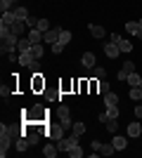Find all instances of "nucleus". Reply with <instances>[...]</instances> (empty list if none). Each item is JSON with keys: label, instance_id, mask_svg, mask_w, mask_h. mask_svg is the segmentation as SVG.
I'll return each instance as SVG.
<instances>
[{"label": "nucleus", "instance_id": "nucleus-1", "mask_svg": "<svg viewBox=\"0 0 142 158\" xmlns=\"http://www.w3.org/2000/svg\"><path fill=\"white\" fill-rule=\"evenodd\" d=\"M0 38H2V45H0V52L2 54H14L17 52L19 35L10 31V26H0Z\"/></svg>", "mask_w": 142, "mask_h": 158}, {"label": "nucleus", "instance_id": "nucleus-2", "mask_svg": "<svg viewBox=\"0 0 142 158\" xmlns=\"http://www.w3.org/2000/svg\"><path fill=\"white\" fill-rule=\"evenodd\" d=\"M12 135H10V130H7V125L2 123L0 125V156L5 158L7 156V151H10V146H12Z\"/></svg>", "mask_w": 142, "mask_h": 158}, {"label": "nucleus", "instance_id": "nucleus-3", "mask_svg": "<svg viewBox=\"0 0 142 158\" xmlns=\"http://www.w3.org/2000/svg\"><path fill=\"white\" fill-rule=\"evenodd\" d=\"M102 50H104V54H107L109 59H116V57H118V52H121V50H118V45H116V43H111V40H104V43H102Z\"/></svg>", "mask_w": 142, "mask_h": 158}, {"label": "nucleus", "instance_id": "nucleus-4", "mask_svg": "<svg viewBox=\"0 0 142 158\" xmlns=\"http://www.w3.org/2000/svg\"><path fill=\"white\" fill-rule=\"evenodd\" d=\"M93 149H95V151H100V156H114V153H116L114 144H100L97 139L93 142Z\"/></svg>", "mask_w": 142, "mask_h": 158}, {"label": "nucleus", "instance_id": "nucleus-5", "mask_svg": "<svg viewBox=\"0 0 142 158\" xmlns=\"http://www.w3.org/2000/svg\"><path fill=\"white\" fill-rule=\"evenodd\" d=\"M59 35H62V28H50V31H45V35H43V43L54 45V43L59 40Z\"/></svg>", "mask_w": 142, "mask_h": 158}, {"label": "nucleus", "instance_id": "nucleus-6", "mask_svg": "<svg viewBox=\"0 0 142 158\" xmlns=\"http://www.w3.org/2000/svg\"><path fill=\"white\" fill-rule=\"evenodd\" d=\"M36 61H41V59H36L33 54H31V50H28V52H21V54H19V64H21V66H26V69H31Z\"/></svg>", "mask_w": 142, "mask_h": 158}, {"label": "nucleus", "instance_id": "nucleus-7", "mask_svg": "<svg viewBox=\"0 0 142 158\" xmlns=\"http://www.w3.org/2000/svg\"><path fill=\"white\" fill-rule=\"evenodd\" d=\"M111 144H114V149H116V151H123V149L128 146V137H121V135L116 132V135H114V139H111Z\"/></svg>", "mask_w": 142, "mask_h": 158}, {"label": "nucleus", "instance_id": "nucleus-8", "mask_svg": "<svg viewBox=\"0 0 142 158\" xmlns=\"http://www.w3.org/2000/svg\"><path fill=\"white\" fill-rule=\"evenodd\" d=\"M43 35L45 33L43 31H38V28H28V33H26V38L33 43V45H38V43H43Z\"/></svg>", "mask_w": 142, "mask_h": 158}, {"label": "nucleus", "instance_id": "nucleus-9", "mask_svg": "<svg viewBox=\"0 0 142 158\" xmlns=\"http://www.w3.org/2000/svg\"><path fill=\"white\" fill-rule=\"evenodd\" d=\"M26 28H28V26H26V19H17L12 26H10V31L17 33V35H21V33H26Z\"/></svg>", "mask_w": 142, "mask_h": 158}, {"label": "nucleus", "instance_id": "nucleus-10", "mask_svg": "<svg viewBox=\"0 0 142 158\" xmlns=\"http://www.w3.org/2000/svg\"><path fill=\"white\" fill-rule=\"evenodd\" d=\"M88 76H93L95 80H104L107 69H102V66H93V69H88Z\"/></svg>", "mask_w": 142, "mask_h": 158}, {"label": "nucleus", "instance_id": "nucleus-11", "mask_svg": "<svg viewBox=\"0 0 142 158\" xmlns=\"http://www.w3.org/2000/svg\"><path fill=\"white\" fill-rule=\"evenodd\" d=\"M90 35H93V38H107V31H104V26H97V24H90Z\"/></svg>", "mask_w": 142, "mask_h": 158}, {"label": "nucleus", "instance_id": "nucleus-12", "mask_svg": "<svg viewBox=\"0 0 142 158\" xmlns=\"http://www.w3.org/2000/svg\"><path fill=\"white\" fill-rule=\"evenodd\" d=\"M14 21H17V17H14V12L10 10V12H2V17H0V26H12Z\"/></svg>", "mask_w": 142, "mask_h": 158}, {"label": "nucleus", "instance_id": "nucleus-13", "mask_svg": "<svg viewBox=\"0 0 142 158\" xmlns=\"http://www.w3.org/2000/svg\"><path fill=\"white\" fill-rule=\"evenodd\" d=\"M31 47H33V43L24 35V38H19V43H17V52H19V54H21V52H28Z\"/></svg>", "mask_w": 142, "mask_h": 158}, {"label": "nucleus", "instance_id": "nucleus-14", "mask_svg": "<svg viewBox=\"0 0 142 158\" xmlns=\"http://www.w3.org/2000/svg\"><path fill=\"white\" fill-rule=\"evenodd\" d=\"M128 137H142V125H140V120H137V123H130L128 125Z\"/></svg>", "mask_w": 142, "mask_h": 158}, {"label": "nucleus", "instance_id": "nucleus-15", "mask_svg": "<svg viewBox=\"0 0 142 158\" xmlns=\"http://www.w3.org/2000/svg\"><path fill=\"white\" fill-rule=\"evenodd\" d=\"M28 146H31V142H28V139H26V135H24V137H19V139H17V142H14V149H17V151H19V153H24V151H26V149H28Z\"/></svg>", "mask_w": 142, "mask_h": 158}, {"label": "nucleus", "instance_id": "nucleus-16", "mask_svg": "<svg viewBox=\"0 0 142 158\" xmlns=\"http://www.w3.org/2000/svg\"><path fill=\"white\" fill-rule=\"evenodd\" d=\"M47 135H50V139H54V142H59V139L64 137V127H62V123H59V125H54L52 130L47 132Z\"/></svg>", "mask_w": 142, "mask_h": 158}, {"label": "nucleus", "instance_id": "nucleus-17", "mask_svg": "<svg viewBox=\"0 0 142 158\" xmlns=\"http://www.w3.org/2000/svg\"><path fill=\"white\" fill-rule=\"evenodd\" d=\"M104 106H118V94H114L111 90L104 92Z\"/></svg>", "mask_w": 142, "mask_h": 158}, {"label": "nucleus", "instance_id": "nucleus-18", "mask_svg": "<svg viewBox=\"0 0 142 158\" xmlns=\"http://www.w3.org/2000/svg\"><path fill=\"white\" fill-rule=\"evenodd\" d=\"M12 12H14V17H17V19H28V17H31V14H28V10H26L24 5H17Z\"/></svg>", "mask_w": 142, "mask_h": 158}, {"label": "nucleus", "instance_id": "nucleus-19", "mask_svg": "<svg viewBox=\"0 0 142 158\" xmlns=\"http://www.w3.org/2000/svg\"><path fill=\"white\" fill-rule=\"evenodd\" d=\"M81 64L85 66V69H93V66H95V54H93V52H85V54L81 57Z\"/></svg>", "mask_w": 142, "mask_h": 158}, {"label": "nucleus", "instance_id": "nucleus-20", "mask_svg": "<svg viewBox=\"0 0 142 158\" xmlns=\"http://www.w3.org/2000/svg\"><path fill=\"white\" fill-rule=\"evenodd\" d=\"M43 153H45V158H54L57 153H59V149H57L54 144H45L43 146Z\"/></svg>", "mask_w": 142, "mask_h": 158}, {"label": "nucleus", "instance_id": "nucleus-21", "mask_svg": "<svg viewBox=\"0 0 142 158\" xmlns=\"http://www.w3.org/2000/svg\"><path fill=\"white\" fill-rule=\"evenodd\" d=\"M118 50H121V52H126V54L133 52V43H130L128 38H121V40H118Z\"/></svg>", "mask_w": 142, "mask_h": 158}, {"label": "nucleus", "instance_id": "nucleus-22", "mask_svg": "<svg viewBox=\"0 0 142 158\" xmlns=\"http://www.w3.org/2000/svg\"><path fill=\"white\" fill-rule=\"evenodd\" d=\"M126 83H128L130 87H140L142 78H140V76H137V71H133V73H130V76H128V80H126Z\"/></svg>", "mask_w": 142, "mask_h": 158}, {"label": "nucleus", "instance_id": "nucleus-23", "mask_svg": "<svg viewBox=\"0 0 142 158\" xmlns=\"http://www.w3.org/2000/svg\"><path fill=\"white\" fill-rule=\"evenodd\" d=\"M31 54H33L36 59H43V57H45V50H43V43H38V45H33V47H31Z\"/></svg>", "mask_w": 142, "mask_h": 158}, {"label": "nucleus", "instance_id": "nucleus-24", "mask_svg": "<svg viewBox=\"0 0 142 158\" xmlns=\"http://www.w3.org/2000/svg\"><path fill=\"white\" fill-rule=\"evenodd\" d=\"M128 97L133 99V102H142V87H130Z\"/></svg>", "mask_w": 142, "mask_h": 158}, {"label": "nucleus", "instance_id": "nucleus-25", "mask_svg": "<svg viewBox=\"0 0 142 158\" xmlns=\"http://www.w3.org/2000/svg\"><path fill=\"white\" fill-rule=\"evenodd\" d=\"M71 38H74V35H71V31H67V28H64V31H62V35H59V40H57V43H62V45L67 47L69 43H71Z\"/></svg>", "mask_w": 142, "mask_h": 158}, {"label": "nucleus", "instance_id": "nucleus-26", "mask_svg": "<svg viewBox=\"0 0 142 158\" xmlns=\"http://www.w3.org/2000/svg\"><path fill=\"white\" fill-rule=\"evenodd\" d=\"M71 132H74L76 137H83V135H85V123H74Z\"/></svg>", "mask_w": 142, "mask_h": 158}, {"label": "nucleus", "instance_id": "nucleus-27", "mask_svg": "<svg viewBox=\"0 0 142 158\" xmlns=\"http://www.w3.org/2000/svg\"><path fill=\"white\" fill-rule=\"evenodd\" d=\"M69 156H71V158H81L83 156V149H81V146H78V144H74V146H69Z\"/></svg>", "mask_w": 142, "mask_h": 158}, {"label": "nucleus", "instance_id": "nucleus-28", "mask_svg": "<svg viewBox=\"0 0 142 158\" xmlns=\"http://www.w3.org/2000/svg\"><path fill=\"white\" fill-rule=\"evenodd\" d=\"M104 125H107V132H114L116 135V130H118V118H109Z\"/></svg>", "mask_w": 142, "mask_h": 158}, {"label": "nucleus", "instance_id": "nucleus-29", "mask_svg": "<svg viewBox=\"0 0 142 158\" xmlns=\"http://www.w3.org/2000/svg\"><path fill=\"white\" fill-rule=\"evenodd\" d=\"M26 139L31 142V146H36V144H38V139H41V135L33 132V130H26Z\"/></svg>", "mask_w": 142, "mask_h": 158}, {"label": "nucleus", "instance_id": "nucleus-30", "mask_svg": "<svg viewBox=\"0 0 142 158\" xmlns=\"http://www.w3.org/2000/svg\"><path fill=\"white\" fill-rule=\"evenodd\" d=\"M43 85H45V80L41 78V71H38V73H33V90H41Z\"/></svg>", "mask_w": 142, "mask_h": 158}, {"label": "nucleus", "instance_id": "nucleus-31", "mask_svg": "<svg viewBox=\"0 0 142 158\" xmlns=\"http://www.w3.org/2000/svg\"><path fill=\"white\" fill-rule=\"evenodd\" d=\"M109 116V118H118L121 116V111H118V106H107V111H104Z\"/></svg>", "mask_w": 142, "mask_h": 158}, {"label": "nucleus", "instance_id": "nucleus-32", "mask_svg": "<svg viewBox=\"0 0 142 158\" xmlns=\"http://www.w3.org/2000/svg\"><path fill=\"white\" fill-rule=\"evenodd\" d=\"M36 28H38V31H43V33H45V31H50V21L41 17V19H38V26H36Z\"/></svg>", "mask_w": 142, "mask_h": 158}, {"label": "nucleus", "instance_id": "nucleus-33", "mask_svg": "<svg viewBox=\"0 0 142 158\" xmlns=\"http://www.w3.org/2000/svg\"><path fill=\"white\" fill-rule=\"evenodd\" d=\"M137 28H140V26H137V21H128V24H126V31H128L130 35H135Z\"/></svg>", "mask_w": 142, "mask_h": 158}, {"label": "nucleus", "instance_id": "nucleus-34", "mask_svg": "<svg viewBox=\"0 0 142 158\" xmlns=\"http://www.w3.org/2000/svg\"><path fill=\"white\" fill-rule=\"evenodd\" d=\"M0 10H2V12H10V10H14V5L10 0H0Z\"/></svg>", "mask_w": 142, "mask_h": 158}, {"label": "nucleus", "instance_id": "nucleus-35", "mask_svg": "<svg viewBox=\"0 0 142 158\" xmlns=\"http://www.w3.org/2000/svg\"><path fill=\"white\" fill-rule=\"evenodd\" d=\"M59 123H62V127H64V130H71V127H74L71 118H59Z\"/></svg>", "mask_w": 142, "mask_h": 158}, {"label": "nucleus", "instance_id": "nucleus-36", "mask_svg": "<svg viewBox=\"0 0 142 158\" xmlns=\"http://www.w3.org/2000/svg\"><path fill=\"white\" fill-rule=\"evenodd\" d=\"M57 113H59V118H69V106H67V104H62Z\"/></svg>", "mask_w": 142, "mask_h": 158}, {"label": "nucleus", "instance_id": "nucleus-37", "mask_svg": "<svg viewBox=\"0 0 142 158\" xmlns=\"http://www.w3.org/2000/svg\"><path fill=\"white\" fill-rule=\"evenodd\" d=\"M123 71H128V73H133V71H135V64H133V61H123Z\"/></svg>", "mask_w": 142, "mask_h": 158}, {"label": "nucleus", "instance_id": "nucleus-38", "mask_svg": "<svg viewBox=\"0 0 142 158\" xmlns=\"http://www.w3.org/2000/svg\"><path fill=\"white\" fill-rule=\"evenodd\" d=\"M97 90H100V92H109V83H104V80H97Z\"/></svg>", "mask_w": 142, "mask_h": 158}, {"label": "nucleus", "instance_id": "nucleus-39", "mask_svg": "<svg viewBox=\"0 0 142 158\" xmlns=\"http://www.w3.org/2000/svg\"><path fill=\"white\" fill-rule=\"evenodd\" d=\"M26 26L28 28H36V26H38V19H36V17H28V19H26Z\"/></svg>", "mask_w": 142, "mask_h": 158}, {"label": "nucleus", "instance_id": "nucleus-40", "mask_svg": "<svg viewBox=\"0 0 142 158\" xmlns=\"http://www.w3.org/2000/svg\"><path fill=\"white\" fill-rule=\"evenodd\" d=\"M62 50H64L62 43H54V45H52V54H62Z\"/></svg>", "mask_w": 142, "mask_h": 158}, {"label": "nucleus", "instance_id": "nucleus-41", "mask_svg": "<svg viewBox=\"0 0 142 158\" xmlns=\"http://www.w3.org/2000/svg\"><path fill=\"white\" fill-rule=\"evenodd\" d=\"M135 118H137V120H142V102L135 106Z\"/></svg>", "mask_w": 142, "mask_h": 158}, {"label": "nucleus", "instance_id": "nucleus-42", "mask_svg": "<svg viewBox=\"0 0 142 158\" xmlns=\"http://www.w3.org/2000/svg\"><path fill=\"white\" fill-rule=\"evenodd\" d=\"M10 92H12V90H10L7 85H2V87H0V94H2V99H5V97H10Z\"/></svg>", "mask_w": 142, "mask_h": 158}, {"label": "nucleus", "instance_id": "nucleus-43", "mask_svg": "<svg viewBox=\"0 0 142 158\" xmlns=\"http://www.w3.org/2000/svg\"><path fill=\"white\" fill-rule=\"evenodd\" d=\"M128 76H130V73H128V71H123V69H121V71H118V76H116V78H118V80H128Z\"/></svg>", "mask_w": 142, "mask_h": 158}, {"label": "nucleus", "instance_id": "nucleus-44", "mask_svg": "<svg viewBox=\"0 0 142 158\" xmlns=\"http://www.w3.org/2000/svg\"><path fill=\"white\" fill-rule=\"evenodd\" d=\"M109 40H111V43H116V45H118V40H121V35H118V33H111V35H109Z\"/></svg>", "mask_w": 142, "mask_h": 158}, {"label": "nucleus", "instance_id": "nucleus-45", "mask_svg": "<svg viewBox=\"0 0 142 158\" xmlns=\"http://www.w3.org/2000/svg\"><path fill=\"white\" fill-rule=\"evenodd\" d=\"M97 118H100V123H107V120H109V116H107V113H100Z\"/></svg>", "mask_w": 142, "mask_h": 158}, {"label": "nucleus", "instance_id": "nucleus-46", "mask_svg": "<svg viewBox=\"0 0 142 158\" xmlns=\"http://www.w3.org/2000/svg\"><path fill=\"white\" fill-rule=\"evenodd\" d=\"M135 38H140V40H142V28H137V33H135Z\"/></svg>", "mask_w": 142, "mask_h": 158}, {"label": "nucleus", "instance_id": "nucleus-47", "mask_svg": "<svg viewBox=\"0 0 142 158\" xmlns=\"http://www.w3.org/2000/svg\"><path fill=\"white\" fill-rule=\"evenodd\" d=\"M10 2H12V5H14V7H17V2H19V0H10Z\"/></svg>", "mask_w": 142, "mask_h": 158}, {"label": "nucleus", "instance_id": "nucleus-48", "mask_svg": "<svg viewBox=\"0 0 142 158\" xmlns=\"http://www.w3.org/2000/svg\"><path fill=\"white\" fill-rule=\"evenodd\" d=\"M137 26H140V28H142V19H137Z\"/></svg>", "mask_w": 142, "mask_h": 158}, {"label": "nucleus", "instance_id": "nucleus-49", "mask_svg": "<svg viewBox=\"0 0 142 158\" xmlns=\"http://www.w3.org/2000/svg\"><path fill=\"white\" fill-rule=\"evenodd\" d=\"M140 87H142V83H140Z\"/></svg>", "mask_w": 142, "mask_h": 158}]
</instances>
